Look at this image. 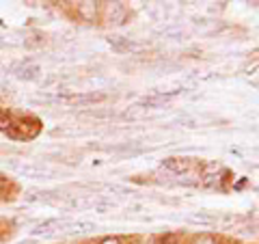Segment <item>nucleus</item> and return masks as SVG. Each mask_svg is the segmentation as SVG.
<instances>
[{"mask_svg":"<svg viewBox=\"0 0 259 244\" xmlns=\"http://www.w3.org/2000/svg\"><path fill=\"white\" fill-rule=\"evenodd\" d=\"M15 173L22 177H35V180H52L54 171L44 169V167H35V165H15V162H7Z\"/></svg>","mask_w":259,"mask_h":244,"instance_id":"obj_2","label":"nucleus"},{"mask_svg":"<svg viewBox=\"0 0 259 244\" xmlns=\"http://www.w3.org/2000/svg\"><path fill=\"white\" fill-rule=\"evenodd\" d=\"M69 229H71V233H91L97 229V225L91 221H76L69 225Z\"/></svg>","mask_w":259,"mask_h":244,"instance_id":"obj_9","label":"nucleus"},{"mask_svg":"<svg viewBox=\"0 0 259 244\" xmlns=\"http://www.w3.org/2000/svg\"><path fill=\"white\" fill-rule=\"evenodd\" d=\"M180 93H182V89H175V91H168V93L149 95V97H145V100L139 102V108H143V110H147V108H162V106H166V104L171 102L175 95H180Z\"/></svg>","mask_w":259,"mask_h":244,"instance_id":"obj_3","label":"nucleus"},{"mask_svg":"<svg viewBox=\"0 0 259 244\" xmlns=\"http://www.w3.org/2000/svg\"><path fill=\"white\" fill-rule=\"evenodd\" d=\"M121 117H123V119H130V121H139V119H145V110L139 108V106H132L130 110H125Z\"/></svg>","mask_w":259,"mask_h":244,"instance_id":"obj_10","label":"nucleus"},{"mask_svg":"<svg viewBox=\"0 0 259 244\" xmlns=\"http://www.w3.org/2000/svg\"><path fill=\"white\" fill-rule=\"evenodd\" d=\"M177 124L186 126V128H199L201 126V119H197V117H180V119H177Z\"/></svg>","mask_w":259,"mask_h":244,"instance_id":"obj_12","label":"nucleus"},{"mask_svg":"<svg viewBox=\"0 0 259 244\" xmlns=\"http://www.w3.org/2000/svg\"><path fill=\"white\" fill-rule=\"evenodd\" d=\"M5 188H7V180H5V177H3V175H0V194H3V192H5Z\"/></svg>","mask_w":259,"mask_h":244,"instance_id":"obj_18","label":"nucleus"},{"mask_svg":"<svg viewBox=\"0 0 259 244\" xmlns=\"http://www.w3.org/2000/svg\"><path fill=\"white\" fill-rule=\"evenodd\" d=\"M11 128V115L7 110H0V130H9Z\"/></svg>","mask_w":259,"mask_h":244,"instance_id":"obj_15","label":"nucleus"},{"mask_svg":"<svg viewBox=\"0 0 259 244\" xmlns=\"http://www.w3.org/2000/svg\"><path fill=\"white\" fill-rule=\"evenodd\" d=\"M78 15L87 22H93L97 18V3H80L78 5Z\"/></svg>","mask_w":259,"mask_h":244,"instance_id":"obj_7","label":"nucleus"},{"mask_svg":"<svg viewBox=\"0 0 259 244\" xmlns=\"http://www.w3.org/2000/svg\"><path fill=\"white\" fill-rule=\"evenodd\" d=\"M13 74H15V78H20V80H37L39 78V74H41V67L39 65H20V67H15L13 69Z\"/></svg>","mask_w":259,"mask_h":244,"instance_id":"obj_5","label":"nucleus"},{"mask_svg":"<svg viewBox=\"0 0 259 244\" xmlns=\"http://www.w3.org/2000/svg\"><path fill=\"white\" fill-rule=\"evenodd\" d=\"M125 15H127L125 7L121 5V3H115V5H112L110 9H108V22H110V24H123Z\"/></svg>","mask_w":259,"mask_h":244,"instance_id":"obj_8","label":"nucleus"},{"mask_svg":"<svg viewBox=\"0 0 259 244\" xmlns=\"http://www.w3.org/2000/svg\"><path fill=\"white\" fill-rule=\"evenodd\" d=\"M28 124L39 126V121H37V119H28ZM13 128H24V130H26V119H20ZM37 130H39V128H32V132H26V138H32V136H35V134H37Z\"/></svg>","mask_w":259,"mask_h":244,"instance_id":"obj_11","label":"nucleus"},{"mask_svg":"<svg viewBox=\"0 0 259 244\" xmlns=\"http://www.w3.org/2000/svg\"><path fill=\"white\" fill-rule=\"evenodd\" d=\"M156 244H180V238L175 233H164V235H160Z\"/></svg>","mask_w":259,"mask_h":244,"instance_id":"obj_14","label":"nucleus"},{"mask_svg":"<svg viewBox=\"0 0 259 244\" xmlns=\"http://www.w3.org/2000/svg\"><path fill=\"white\" fill-rule=\"evenodd\" d=\"M106 100L104 93H84V95H74L71 100H67V104H74V106H87V104H95V102H102Z\"/></svg>","mask_w":259,"mask_h":244,"instance_id":"obj_6","label":"nucleus"},{"mask_svg":"<svg viewBox=\"0 0 259 244\" xmlns=\"http://www.w3.org/2000/svg\"><path fill=\"white\" fill-rule=\"evenodd\" d=\"M194 244H216V238L209 233H201L197 240H194Z\"/></svg>","mask_w":259,"mask_h":244,"instance_id":"obj_16","label":"nucleus"},{"mask_svg":"<svg viewBox=\"0 0 259 244\" xmlns=\"http://www.w3.org/2000/svg\"><path fill=\"white\" fill-rule=\"evenodd\" d=\"M71 221H67V218H48V221L39 223L35 229H30V235H46V238H50V235H54L56 231H63V229H69Z\"/></svg>","mask_w":259,"mask_h":244,"instance_id":"obj_1","label":"nucleus"},{"mask_svg":"<svg viewBox=\"0 0 259 244\" xmlns=\"http://www.w3.org/2000/svg\"><path fill=\"white\" fill-rule=\"evenodd\" d=\"M100 244H121V240L119 238H112V235H110V238H104Z\"/></svg>","mask_w":259,"mask_h":244,"instance_id":"obj_17","label":"nucleus"},{"mask_svg":"<svg viewBox=\"0 0 259 244\" xmlns=\"http://www.w3.org/2000/svg\"><path fill=\"white\" fill-rule=\"evenodd\" d=\"M106 190L119 192V194H132V192H134L132 188H127V186H119V184H106Z\"/></svg>","mask_w":259,"mask_h":244,"instance_id":"obj_13","label":"nucleus"},{"mask_svg":"<svg viewBox=\"0 0 259 244\" xmlns=\"http://www.w3.org/2000/svg\"><path fill=\"white\" fill-rule=\"evenodd\" d=\"M130 210H132V212H141L143 206H130Z\"/></svg>","mask_w":259,"mask_h":244,"instance_id":"obj_19","label":"nucleus"},{"mask_svg":"<svg viewBox=\"0 0 259 244\" xmlns=\"http://www.w3.org/2000/svg\"><path fill=\"white\" fill-rule=\"evenodd\" d=\"M162 167L175 175H182V173H188L190 171L192 158H166V160H162Z\"/></svg>","mask_w":259,"mask_h":244,"instance_id":"obj_4","label":"nucleus"}]
</instances>
